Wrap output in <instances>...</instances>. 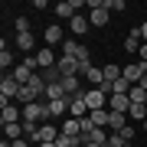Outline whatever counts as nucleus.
<instances>
[{
  "instance_id": "1",
  "label": "nucleus",
  "mask_w": 147,
  "mask_h": 147,
  "mask_svg": "<svg viewBox=\"0 0 147 147\" xmlns=\"http://www.w3.org/2000/svg\"><path fill=\"white\" fill-rule=\"evenodd\" d=\"M39 121H46V101H33V105H23V124L39 127Z\"/></svg>"
},
{
  "instance_id": "2",
  "label": "nucleus",
  "mask_w": 147,
  "mask_h": 147,
  "mask_svg": "<svg viewBox=\"0 0 147 147\" xmlns=\"http://www.w3.org/2000/svg\"><path fill=\"white\" fill-rule=\"evenodd\" d=\"M82 98H85V105H88V111H101L105 101H108V92L105 88H85Z\"/></svg>"
},
{
  "instance_id": "3",
  "label": "nucleus",
  "mask_w": 147,
  "mask_h": 147,
  "mask_svg": "<svg viewBox=\"0 0 147 147\" xmlns=\"http://www.w3.org/2000/svg\"><path fill=\"white\" fill-rule=\"evenodd\" d=\"M33 69H36V65H33V56H30V59H23V62H16L10 75H13V79L20 82V85H30V82H33V75H36Z\"/></svg>"
},
{
  "instance_id": "4",
  "label": "nucleus",
  "mask_w": 147,
  "mask_h": 147,
  "mask_svg": "<svg viewBox=\"0 0 147 147\" xmlns=\"http://www.w3.org/2000/svg\"><path fill=\"white\" fill-rule=\"evenodd\" d=\"M20 88L23 85L13 79V75H3V82H0V98H3V105H10L13 98H20Z\"/></svg>"
},
{
  "instance_id": "5",
  "label": "nucleus",
  "mask_w": 147,
  "mask_h": 147,
  "mask_svg": "<svg viewBox=\"0 0 147 147\" xmlns=\"http://www.w3.org/2000/svg\"><path fill=\"white\" fill-rule=\"evenodd\" d=\"M79 79H82V75H65V79L59 82V85H62V98H69V101H72V98H79V95L85 92Z\"/></svg>"
},
{
  "instance_id": "6",
  "label": "nucleus",
  "mask_w": 147,
  "mask_h": 147,
  "mask_svg": "<svg viewBox=\"0 0 147 147\" xmlns=\"http://www.w3.org/2000/svg\"><path fill=\"white\" fill-rule=\"evenodd\" d=\"M56 65H59V72H62V79H65V75H82V72H85V65H82L75 56H59Z\"/></svg>"
},
{
  "instance_id": "7",
  "label": "nucleus",
  "mask_w": 147,
  "mask_h": 147,
  "mask_svg": "<svg viewBox=\"0 0 147 147\" xmlns=\"http://www.w3.org/2000/svg\"><path fill=\"white\" fill-rule=\"evenodd\" d=\"M56 62H59V59H56V53H53V49H49V46L36 49V56H33V65H36L39 72H42V69H53Z\"/></svg>"
},
{
  "instance_id": "8",
  "label": "nucleus",
  "mask_w": 147,
  "mask_h": 147,
  "mask_svg": "<svg viewBox=\"0 0 147 147\" xmlns=\"http://www.w3.org/2000/svg\"><path fill=\"white\" fill-rule=\"evenodd\" d=\"M79 7H82V0H62V3H56V13H59V20H69V23H72L75 16H79V13H75Z\"/></svg>"
},
{
  "instance_id": "9",
  "label": "nucleus",
  "mask_w": 147,
  "mask_h": 147,
  "mask_svg": "<svg viewBox=\"0 0 147 147\" xmlns=\"http://www.w3.org/2000/svg\"><path fill=\"white\" fill-rule=\"evenodd\" d=\"M147 75V62H141V59H137V62H131V65H124V79L131 82V85H137Z\"/></svg>"
},
{
  "instance_id": "10",
  "label": "nucleus",
  "mask_w": 147,
  "mask_h": 147,
  "mask_svg": "<svg viewBox=\"0 0 147 147\" xmlns=\"http://www.w3.org/2000/svg\"><path fill=\"white\" fill-rule=\"evenodd\" d=\"M108 16H111V10L105 7V0H101L98 7H92V13H88V23H92V26H105V23H108Z\"/></svg>"
},
{
  "instance_id": "11",
  "label": "nucleus",
  "mask_w": 147,
  "mask_h": 147,
  "mask_svg": "<svg viewBox=\"0 0 147 147\" xmlns=\"http://www.w3.org/2000/svg\"><path fill=\"white\" fill-rule=\"evenodd\" d=\"M59 137V127H53V124H39L36 127V137H33V144H49V141H56Z\"/></svg>"
},
{
  "instance_id": "12",
  "label": "nucleus",
  "mask_w": 147,
  "mask_h": 147,
  "mask_svg": "<svg viewBox=\"0 0 147 147\" xmlns=\"http://www.w3.org/2000/svg\"><path fill=\"white\" fill-rule=\"evenodd\" d=\"M82 79L88 82L92 88H98V85H105V72H101L98 65H88V69H85V72H82Z\"/></svg>"
},
{
  "instance_id": "13",
  "label": "nucleus",
  "mask_w": 147,
  "mask_h": 147,
  "mask_svg": "<svg viewBox=\"0 0 147 147\" xmlns=\"http://www.w3.org/2000/svg\"><path fill=\"white\" fill-rule=\"evenodd\" d=\"M69 115H72V118H88L92 115V111H88V105H85V98H82V95H79V98H72V101H69Z\"/></svg>"
},
{
  "instance_id": "14",
  "label": "nucleus",
  "mask_w": 147,
  "mask_h": 147,
  "mask_svg": "<svg viewBox=\"0 0 147 147\" xmlns=\"http://www.w3.org/2000/svg\"><path fill=\"white\" fill-rule=\"evenodd\" d=\"M16 121H23V108L3 105V111H0V124H16Z\"/></svg>"
},
{
  "instance_id": "15",
  "label": "nucleus",
  "mask_w": 147,
  "mask_h": 147,
  "mask_svg": "<svg viewBox=\"0 0 147 147\" xmlns=\"http://www.w3.org/2000/svg\"><path fill=\"white\" fill-rule=\"evenodd\" d=\"M101 72H105V85H115L118 79H124V69H121L118 62H108L105 69H101Z\"/></svg>"
},
{
  "instance_id": "16",
  "label": "nucleus",
  "mask_w": 147,
  "mask_h": 147,
  "mask_svg": "<svg viewBox=\"0 0 147 147\" xmlns=\"http://www.w3.org/2000/svg\"><path fill=\"white\" fill-rule=\"evenodd\" d=\"M42 39H46V46L53 49L56 42H65V33H62V26H46V33H42Z\"/></svg>"
},
{
  "instance_id": "17",
  "label": "nucleus",
  "mask_w": 147,
  "mask_h": 147,
  "mask_svg": "<svg viewBox=\"0 0 147 147\" xmlns=\"http://www.w3.org/2000/svg\"><path fill=\"white\" fill-rule=\"evenodd\" d=\"M65 111H69V98H56V101H46V118L65 115Z\"/></svg>"
},
{
  "instance_id": "18",
  "label": "nucleus",
  "mask_w": 147,
  "mask_h": 147,
  "mask_svg": "<svg viewBox=\"0 0 147 147\" xmlns=\"http://www.w3.org/2000/svg\"><path fill=\"white\" fill-rule=\"evenodd\" d=\"M69 30H72V36H82V33L92 30V23H88V16H85V13H79L72 23H69Z\"/></svg>"
},
{
  "instance_id": "19",
  "label": "nucleus",
  "mask_w": 147,
  "mask_h": 147,
  "mask_svg": "<svg viewBox=\"0 0 147 147\" xmlns=\"http://www.w3.org/2000/svg\"><path fill=\"white\" fill-rule=\"evenodd\" d=\"M62 134H69V137H82V121H79V118H65V121H62Z\"/></svg>"
},
{
  "instance_id": "20",
  "label": "nucleus",
  "mask_w": 147,
  "mask_h": 147,
  "mask_svg": "<svg viewBox=\"0 0 147 147\" xmlns=\"http://www.w3.org/2000/svg\"><path fill=\"white\" fill-rule=\"evenodd\" d=\"M111 111L127 115V111H131V98H127V95H111Z\"/></svg>"
},
{
  "instance_id": "21",
  "label": "nucleus",
  "mask_w": 147,
  "mask_h": 147,
  "mask_svg": "<svg viewBox=\"0 0 147 147\" xmlns=\"http://www.w3.org/2000/svg\"><path fill=\"white\" fill-rule=\"evenodd\" d=\"M3 131H7V141H20L26 127H23V121H16V124H3Z\"/></svg>"
},
{
  "instance_id": "22",
  "label": "nucleus",
  "mask_w": 147,
  "mask_h": 147,
  "mask_svg": "<svg viewBox=\"0 0 147 147\" xmlns=\"http://www.w3.org/2000/svg\"><path fill=\"white\" fill-rule=\"evenodd\" d=\"M92 121H95V127H108V124H111V111H108V108L92 111Z\"/></svg>"
},
{
  "instance_id": "23",
  "label": "nucleus",
  "mask_w": 147,
  "mask_h": 147,
  "mask_svg": "<svg viewBox=\"0 0 147 147\" xmlns=\"http://www.w3.org/2000/svg\"><path fill=\"white\" fill-rule=\"evenodd\" d=\"M127 98H131V105H147V88H141V85H134V88L127 92Z\"/></svg>"
},
{
  "instance_id": "24",
  "label": "nucleus",
  "mask_w": 147,
  "mask_h": 147,
  "mask_svg": "<svg viewBox=\"0 0 147 147\" xmlns=\"http://www.w3.org/2000/svg\"><path fill=\"white\" fill-rule=\"evenodd\" d=\"M0 65H3V75H7V65H16V62H13V53L7 49V39L0 42Z\"/></svg>"
},
{
  "instance_id": "25",
  "label": "nucleus",
  "mask_w": 147,
  "mask_h": 147,
  "mask_svg": "<svg viewBox=\"0 0 147 147\" xmlns=\"http://www.w3.org/2000/svg\"><path fill=\"white\" fill-rule=\"evenodd\" d=\"M141 46H144V39L141 36H137V30L131 33V36H127L124 39V49H127V53H141Z\"/></svg>"
},
{
  "instance_id": "26",
  "label": "nucleus",
  "mask_w": 147,
  "mask_h": 147,
  "mask_svg": "<svg viewBox=\"0 0 147 147\" xmlns=\"http://www.w3.org/2000/svg\"><path fill=\"white\" fill-rule=\"evenodd\" d=\"M111 111V108H108ZM111 131H121V127H127V115H121V111H111Z\"/></svg>"
},
{
  "instance_id": "27",
  "label": "nucleus",
  "mask_w": 147,
  "mask_h": 147,
  "mask_svg": "<svg viewBox=\"0 0 147 147\" xmlns=\"http://www.w3.org/2000/svg\"><path fill=\"white\" fill-rule=\"evenodd\" d=\"M16 46H20L23 53H30L33 49V33H16Z\"/></svg>"
},
{
  "instance_id": "28",
  "label": "nucleus",
  "mask_w": 147,
  "mask_h": 147,
  "mask_svg": "<svg viewBox=\"0 0 147 147\" xmlns=\"http://www.w3.org/2000/svg\"><path fill=\"white\" fill-rule=\"evenodd\" d=\"M134 121H147V105H131V111H127Z\"/></svg>"
},
{
  "instance_id": "29",
  "label": "nucleus",
  "mask_w": 147,
  "mask_h": 147,
  "mask_svg": "<svg viewBox=\"0 0 147 147\" xmlns=\"http://www.w3.org/2000/svg\"><path fill=\"white\" fill-rule=\"evenodd\" d=\"M13 30L16 33H30V20H26V16H16V20H13Z\"/></svg>"
},
{
  "instance_id": "30",
  "label": "nucleus",
  "mask_w": 147,
  "mask_h": 147,
  "mask_svg": "<svg viewBox=\"0 0 147 147\" xmlns=\"http://www.w3.org/2000/svg\"><path fill=\"white\" fill-rule=\"evenodd\" d=\"M105 7H108V10H115V13L127 10V3H124V0H105Z\"/></svg>"
},
{
  "instance_id": "31",
  "label": "nucleus",
  "mask_w": 147,
  "mask_h": 147,
  "mask_svg": "<svg viewBox=\"0 0 147 147\" xmlns=\"http://www.w3.org/2000/svg\"><path fill=\"white\" fill-rule=\"evenodd\" d=\"M118 134H121V137H124V141H134V134H137V131H134V127H131V124H127V127H121V131H118Z\"/></svg>"
},
{
  "instance_id": "32",
  "label": "nucleus",
  "mask_w": 147,
  "mask_h": 147,
  "mask_svg": "<svg viewBox=\"0 0 147 147\" xmlns=\"http://www.w3.org/2000/svg\"><path fill=\"white\" fill-rule=\"evenodd\" d=\"M137 36H141V39L147 42V23H141V26H137Z\"/></svg>"
},
{
  "instance_id": "33",
  "label": "nucleus",
  "mask_w": 147,
  "mask_h": 147,
  "mask_svg": "<svg viewBox=\"0 0 147 147\" xmlns=\"http://www.w3.org/2000/svg\"><path fill=\"white\" fill-rule=\"evenodd\" d=\"M10 147H30V141H23V137H20V141H10Z\"/></svg>"
},
{
  "instance_id": "34",
  "label": "nucleus",
  "mask_w": 147,
  "mask_h": 147,
  "mask_svg": "<svg viewBox=\"0 0 147 147\" xmlns=\"http://www.w3.org/2000/svg\"><path fill=\"white\" fill-rule=\"evenodd\" d=\"M137 56H141V62H147V42L141 46V53H137Z\"/></svg>"
},
{
  "instance_id": "35",
  "label": "nucleus",
  "mask_w": 147,
  "mask_h": 147,
  "mask_svg": "<svg viewBox=\"0 0 147 147\" xmlns=\"http://www.w3.org/2000/svg\"><path fill=\"white\" fill-rule=\"evenodd\" d=\"M137 85H141V88H147V75H144V79H141V82H137Z\"/></svg>"
},
{
  "instance_id": "36",
  "label": "nucleus",
  "mask_w": 147,
  "mask_h": 147,
  "mask_svg": "<svg viewBox=\"0 0 147 147\" xmlns=\"http://www.w3.org/2000/svg\"><path fill=\"white\" fill-rule=\"evenodd\" d=\"M36 147H56V141H49V144H36Z\"/></svg>"
},
{
  "instance_id": "37",
  "label": "nucleus",
  "mask_w": 147,
  "mask_h": 147,
  "mask_svg": "<svg viewBox=\"0 0 147 147\" xmlns=\"http://www.w3.org/2000/svg\"><path fill=\"white\" fill-rule=\"evenodd\" d=\"M141 127H144V134H147V121H141Z\"/></svg>"
}]
</instances>
